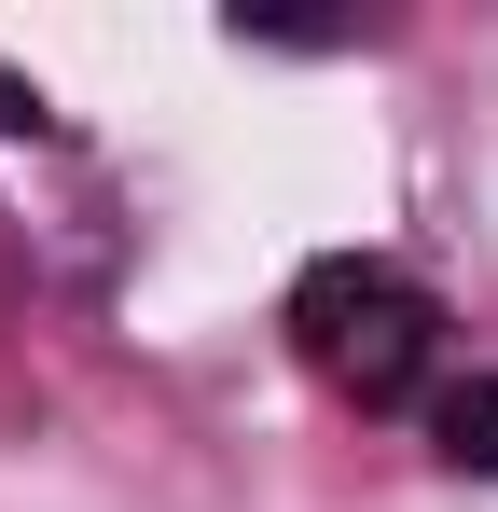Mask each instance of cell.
<instances>
[{"label":"cell","mask_w":498,"mask_h":512,"mask_svg":"<svg viewBox=\"0 0 498 512\" xmlns=\"http://www.w3.org/2000/svg\"><path fill=\"white\" fill-rule=\"evenodd\" d=\"M291 333H305V360H319L346 402H402L415 374H429V333H443V305L415 291V277H388V263L332 250L291 277Z\"/></svg>","instance_id":"6da1fadb"},{"label":"cell","mask_w":498,"mask_h":512,"mask_svg":"<svg viewBox=\"0 0 498 512\" xmlns=\"http://www.w3.org/2000/svg\"><path fill=\"white\" fill-rule=\"evenodd\" d=\"M429 457L471 471V485H498V374H457V388L429 402Z\"/></svg>","instance_id":"7a4b0ae2"},{"label":"cell","mask_w":498,"mask_h":512,"mask_svg":"<svg viewBox=\"0 0 498 512\" xmlns=\"http://www.w3.org/2000/svg\"><path fill=\"white\" fill-rule=\"evenodd\" d=\"M42 125H56V97L28 84V70H0V139H42Z\"/></svg>","instance_id":"3957f363"}]
</instances>
